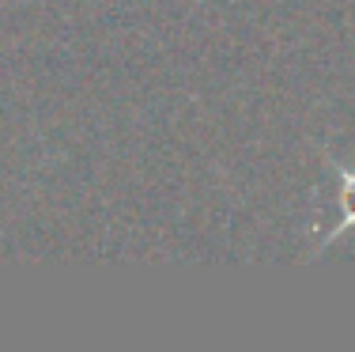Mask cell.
<instances>
[{"label": "cell", "mask_w": 355, "mask_h": 352, "mask_svg": "<svg viewBox=\"0 0 355 352\" xmlns=\"http://www.w3.org/2000/svg\"><path fill=\"white\" fill-rule=\"evenodd\" d=\"M329 167H333V178H336V194H340V220L333 224L325 235H321V242L314 246V254L310 258H318L321 250L329 246V242H336V239H344L348 231H355V167H344V163H336V159H325Z\"/></svg>", "instance_id": "cell-1"}]
</instances>
